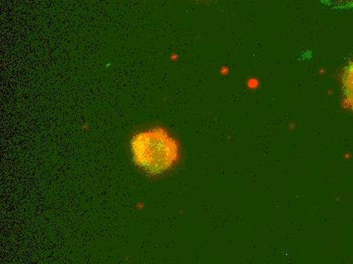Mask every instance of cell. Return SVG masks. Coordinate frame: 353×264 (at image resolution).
<instances>
[{
    "instance_id": "1",
    "label": "cell",
    "mask_w": 353,
    "mask_h": 264,
    "mask_svg": "<svg viewBox=\"0 0 353 264\" xmlns=\"http://www.w3.org/2000/svg\"><path fill=\"white\" fill-rule=\"evenodd\" d=\"M134 164L150 176L171 170L180 160L178 141L161 126L135 133L130 141Z\"/></svg>"
},
{
    "instance_id": "2",
    "label": "cell",
    "mask_w": 353,
    "mask_h": 264,
    "mask_svg": "<svg viewBox=\"0 0 353 264\" xmlns=\"http://www.w3.org/2000/svg\"><path fill=\"white\" fill-rule=\"evenodd\" d=\"M343 106L353 112V60L344 68L342 74Z\"/></svg>"
},
{
    "instance_id": "3",
    "label": "cell",
    "mask_w": 353,
    "mask_h": 264,
    "mask_svg": "<svg viewBox=\"0 0 353 264\" xmlns=\"http://www.w3.org/2000/svg\"><path fill=\"white\" fill-rule=\"evenodd\" d=\"M333 2L338 6H353V0H333Z\"/></svg>"
},
{
    "instance_id": "4",
    "label": "cell",
    "mask_w": 353,
    "mask_h": 264,
    "mask_svg": "<svg viewBox=\"0 0 353 264\" xmlns=\"http://www.w3.org/2000/svg\"><path fill=\"white\" fill-rule=\"evenodd\" d=\"M192 1L197 2V3H210V2L216 1V0H192Z\"/></svg>"
}]
</instances>
